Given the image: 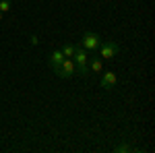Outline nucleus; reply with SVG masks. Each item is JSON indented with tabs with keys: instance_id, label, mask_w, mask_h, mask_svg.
<instances>
[{
	"instance_id": "nucleus-1",
	"label": "nucleus",
	"mask_w": 155,
	"mask_h": 153,
	"mask_svg": "<svg viewBox=\"0 0 155 153\" xmlns=\"http://www.w3.org/2000/svg\"><path fill=\"white\" fill-rule=\"evenodd\" d=\"M72 58L77 60V71H79V75L81 77H87L89 75V68H87V52H85L83 46H74V56Z\"/></svg>"
},
{
	"instance_id": "nucleus-2",
	"label": "nucleus",
	"mask_w": 155,
	"mask_h": 153,
	"mask_svg": "<svg viewBox=\"0 0 155 153\" xmlns=\"http://www.w3.org/2000/svg\"><path fill=\"white\" fill-rule=\"evenodd\" d=\"M54 72L58 75L60 79H71L72 75L77 72V64H74V60H72V58H64V60H62V64H60Z\"/></svg>"
},
{
	"instance_id": "nucleus-3",
	"label": "nucleus",
	"mask_w": 155,
	"mask_h": 153,
	"mask_svg": "<svg viewBox=\"0 0 155 153\" xmlns=\"http://www.w3.org/2000/svg\"><path fill=\"white\" fill-rule=\"evenodd\" d=\"M97 50H99V56H101V58L110 60V58H114V56H116V54L120 52V46L116 44V42H112V39H107V42H101Z\"/></svg>"
},
{
	"instance_id": "nucleus-4",
	"label": "nucleus",
	"mask_w": 155,
	"mask_h": 153,
	"mask_svg": "<svg viewBox=\"0 0 155 153\" xmlns=\"http://www.w3.org/2000/svg\"><path fill=\"white\" fill-rule=\"evenodd\" d=\"M99 44H101V39H99V35L93 33V31H87L83 35V39H81V46H83L85 50H89V52H95L97 48H99Z\"/></svg>"
},
{
	"instance_id": "nucleus-5",
	"label": "nucleus",
	"mask_w": 155,
	"mask_h": 153,
	"mask_svg": "<svg viewBox=\"0 0 155 153\" xmlns=\"http://www.w3.org/2000/svg\"><path fill=\"white\" fill-rule=\"evenodd\" d=\"M116 83H118V77H116V72H104L101 75V87L104 89H114L116 87Z\"/></svg>"
},
{
	"instance_id": "nucleus-6",
	"label": "nucleus",
	"mask_w": 155,
	"mask_h": 153,
	"mask_svg": "<svg viewBox=\"0 0 155 153\" xmlns=\"http://www.w3.org/2000/svg\"><path fill=\"white\" fill-rule=\"evenodd\" d=\"M87 68H89V72H93V75H99V72L104 71V62H101L99 56H93L91 60H87Z\"/></svg>"
},
{
	"instance_id": "nucleus-7",
	"label": "nucleus",
	"mask_w": 155,
	"mask_h": 153,
	"mask_svg": "<svg viewBox=\"0 0 155 153\" xmlns=\"http://www.w3.org/2000/svg\"><path fill=\"white\" fill-rule=\"evenodd\" d=\"M62 60H64V54H62L60 50L52 52V56H50V64H52V68H54V71H56L60 64H62Z\"/></svg>"
},
{
	"instance_id": "nucleus-8",
	"label": "nucleus",
	"mask_w": 155,
	"mask_h": 153,
	"mask_svg": "<svg viewBox=\"0 0 155 153\" xmlns=\"http://www.w3.org/2000/svg\"><path fill=\"white\" fill-rule=\"evenodd\" d=\"M60 52L64 54V58H72V56H74V46H72V44H64Z\"/></svg>"
},
{
	"instance_id": "nucleus-9",
	"label": "nucleus",
	"mask_w": 155,
	"mask_h": 153,
	"mask_svg": "<svg viewBox=\"0 0 155 153\" xmlns=\"http://www.w3.org/2000/svg\"><path fill=\"white\" fill-rule=\"evenodd\" d=\"M11 11V0H0V12H8Z\"/></svg>"
},
{
	"instance_id": "nucleus-10",
	"label": "nucleus",
	"mask_w": 155,
	"mask_h": 153,
	"mask_svg": "<svg viewBox=\"0 0 155 153\" xmlns=\"http://www.w3.org/2000/svg\"><path fill=\"white\" fill-rule=\"evenodd\" d=\"M116 151H118V153H124V151H132V147L128 145V143H122V145H118V147H116Z\"/></svg>"
},
{
	"instance_id": "nucleus-11",
	"label": "nucleus",
	"mask_w": 155,
	"mask_h": 153,
	"mask_svg": "<svg viewBox=\"0 0 155 153\" xmlns=\"http://www.w3.org/2000/svg\"><path fill=\"white\" fill-rule=\"evenodd\" d=\"M2 15H4V12H0V23H2Z\"/></svg>"
}]
</instances>
